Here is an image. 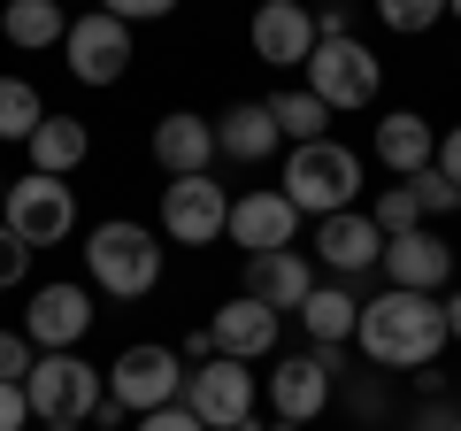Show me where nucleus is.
<instances>
[{
	"label": "nucleus",
	"instance_id": "nucleus-1",
	"mask_svg": "<svg viewBox=\"0 0 461 431\" xmlns=\"http://www.w3.org/2000/svg\"><path fill=\"white\" fill-rule=\"evenodd\" d=\"M362 354L377 370H430L446 347V300L438 293H400L384 285L377 300H362V324H354Z\"/></svg>",
	"mask_w": 461,
	"mask_h": 431
},
{
	"label": "nucleus",
	"instance_id": "nucleus-2",
	"mask_svg": "<svg viewBox=\"0 0 461 431\" xmlns=\"http://www.w3.org/2000/svg\"><path fill=\"white\" fill-rule=\"evenodd\" d=\"M85 278L108 300H147L162 285V232L154 224H131V216L93 224V239H85Z\"/></svg>",
	"mask_w": 461,
	"mask_h": 431
},
{
	"label": "nucleus",
	"instance_id": "nucleus-3",
	"mask_svg": "<svg viewBox=\"0 0 461 431\" xmlns=\"http://www.w3.org/2000/svg\"><path fill=\"white\" fill-rule=\"evenodd\" d=\"M285 200H293L300 216H339L354 208V193H362V154L339 147V139H308V147H293V162H285Z\"/></svg>",
	"mask_w": 461,
	"mask_h": 431
},
{
	"label": "nucleus",
	"instance_id": "nucleus-4",
	"mask_svg": "<svg viewBox=\"0 0 461 431\" xmlns=\"http://www.w3.org/2000/svg\"><path fill=\"white\" fill-rule=\"evenodd\" d=\"M23 400H32L39 424H85V416H100L108 385H100V370L85 362L77 347H69V354H39V362H32V378H23Z\"/></svg>",
	"mask_w": 461,
	"mask_h": 431
},
{
	"label": "nucleus",
	"instance_id": "nucleus-5",
	"mask_svg": "<svg viewBox=\"0 0 461 431\" xmlns=\"http://www.w3.org/2000/svg\"><path fill=\"white\" fill-rule=\"evenodd\" d=\"M177 393H185V354L154 347V339H139V347H123L108 362V400L123 416H154V408H169Z\"/></svg>",
	"mask_w": 461,
	"mask_h": 431
},
{
	"label": "nucleus",
	"instance_id": "nucleus-6",
	"mask_svg": "<svg viewBox=\"0 0 461 431\" xmlns=\"http://www.w3.org/2000/svg\"><path fill=\"white\" fill-rule=\"evenodd\" d=\"M0 224L23 239V247H62L77 232V193L62 178H8V200H0Z\"/></svg>",
	"mask_w": 461,
	"mask_h": 431
},
{
	"label": "nucleus",
	"instance_id": "nucleus-7",
	"mask_svg": "<svg viewBox=\"0 0 461 431\" xmlns=\"http://www.w3.org/2000/svg\"><path fill=\"white\" fill-rule=\"evenodd\" d=\"M377 85H384V62L362 47V39H315V54H308V93L323 100L330 116H339V108H369Z\"/></svg>",
	"mask_w": 461,
	"mask_h": 431
},
{
	"label": "nucleus",
	"instance_id": "nucleus-8",
	"mask_svg": "<svg viewBox=\"0 0 461 431\" xmlns=\"http://www.w3.org/2000/svg\"><path fill=\"white\" fill-rule=\"evenodd\" d=\"M185 408L200 416L208 431H230V424H247L254 416V400H262V385H254V370L247 362H230V354H215V362H200V370H185Z\"/></svg>",
	"mask_w": 461,
	"mask_h": 431
},
{
	"label": "nucleus",
	"instance_id": "nucleus-9",
	"mask_svg": "<svg viewBox=\"0 0 461 431\" xmlns=\"http://www.w3.org/2000/svg\"><path fill=\"white\" fill-rule=\"evenodd\" d=\"M330 378H339V347H308V354H293V362L269 370L262 400L277 408V424H315V416L330 408Z\"/></svg>",
	"mask_w": 461,
	"mask_h": 431
},
{
	"label": "nucleus",
	"instance_id": "nucleus-10",
	"mask_svg": "<svg viewBox=\"0 0 461 431\" xmlns=\"http://www.w3.org/2000/svg\"><path fill=\"white\" fill-rule=\"evenodd\" d=\"M62 54H69V78H77V85H115L123 69H131V23L108 16V8H93V16H69Z\"/></svg>",
	"mask_w": 461,
	"mask_h": 431
},
{
	"label": "nucleus",
	"instance_id": "nucleus-11",
	"mask_svg": "<svg viewBox=\"0 0 461 431\" xmlns=\"http://www.w3.org/2000/svg\"><path fill=\"white\" fill-rule=\"evenodd\" d=\"M230 224V193L215 178H169L162 185V232L177 247H215Z\"/></svg>",
	"mask_w": 461,
	"mask_h": 431
},
{
	"label": "nucleus",
	"instance_id": "nucleus-12",
	"mask_svg": "<svg viewBox=\"0 0 461 431\" xmlns=\"http://www.w3.org/2000/svg\"><path fill=\"white\" fill-rule=\"evenodd\" d=\"M315 262L330 270V278H362V270H377L384 262V232H377V216L369 208H339V216H323L315 224Z\"/></svg>",
	"mask_w": 461,
	"mask_h": 431
},
{
	"label": "nucleus",
	"instance_id": "nucleus-13",
	"mask_svg": "<svg viewBox=\"0 0 461 431\" xmlns=\"http://www.w3.org/2000/svg\"><path fill=\"white\" fill-rule=\"evenodd\" d=\"M93 332V293L85 285H39L32 308H23V339L39 354H69L77 339Z\"/></svg>",
	"mask_w": 461,
	"mask_h": 431
},
{
	"label": "nucleus",
	"instance_id": "nucleus-14",
	"mask_svg": "<svg viewBox=\"0 0 461 431\" xmlns=\"http://www.w3.org/2000/svg\"><path fill=\"white\" fill-rule=\"evenodd\" d=\"M247 39H254V54H262L269 69H308V54H315V8H308V0H262L254 23H247Z\"/></svg>",
	"mask_w": 461,
	"mask_h": 431
},
{
	"label": "nucleus",
	"instance_id": "nucleus-15",
	"mask_svg": "<svg viewBox=\"0 0 461 431\" xmlns=\"http://www.w3.org/2000/svg\"><path fill=\"white\" fill-rule=\"evenodd\" d=\"M384 285H400V293H446L454 285V247H446L438 232H400V239H384Z\"/></svg>",
	"mask_w": 461,
	"mask_h": 431
},
{
	"label": "nucleus",
	"instance_id": "nucleus-16",
	"mask_svg": "<svg viewBox=\"0 0 461 431\" xmlns=\"http://www.w3.org/2000/svg\"><path fill=\"white\" fill-rule=\"evenodd\" d=\"M230 247H247V254H277L300 239V208L277 193V185H262V193H239L230 200Z\"/></svg>",
	"mask_w": 461,
	"mask_h": 431
},
{
	"label": "nucleus",
	"instance_id": "nucleus-17",
	"mask_svg": "<svg viewBox=\"0 0 461 431\" xmlns=\"http://www.w3.org/2000/svg\"><path fill=\"white\" fill-rule=\"evenodd\" d=\"M277 332H285V316L262 308L254 293L223 300V308H215V324H208L215 354H230V362H262V354H277Z\"/></svg>",
	"mask_w": 461,
	"mask_h": 431
},
{
	"label": "nucleus",
	"instance_id": "nucleus-18",
	"mask_svg": "<svg viewBox=\"0 0 461 431\" xmlns=\"http://www.w3.org/2000/svg\"><path fill=\"white\" fill-rule=\"evenodd\" d=\"M154 162H162V178H208V162H215V116L169 108V116L154 124Z\"/></svg>",
	"mask_w": 461,
	"mask_h": 431
},
{
	"label": "nucleus",
	"instance_id": "nucleus-19",
	"mask_svg": "<svg viewBox=\"0 0 461 431\" xmlns=\"http://www.w3.org/2000/svg\"><path fill=\"white\" fill-rule=\"evenodd\" d=\"M239 293H254L262 300V308H293L300 316V300L315 293V262L300 247H277V254H247V285H239Z\"/></svg>",
	"mask_w": 461,
	"mask_h": 431
},
{
	"label": "nucleus",
	"instance_id": "nucleus-20",
	"mask_svg": "<svg viewBox=\"0 0 461 431\" xmlns=\"http://www.w3.org/2000/svg\"><path fill=\"white\" fill-rule=\"evenodd\" d=\"M277 147H285V132L269 116V100H230L215 116V154H230V162H269Z\"/></svg>",
	"mask_w": 461,
	"mask_h": 431
},
{
	"label": "nucleus",
	"instance_id": "nucleus-21",
	"mask_svg": "<svg viewBox=\"0 0 461 431\" xmlns=\"http://www.w3.org/2000/svg\"><path fill=\"white\" fill-rule=\"evenodd\" d=\"M354 324H362V300H354V285L346 278H315V293L300 300V332H308V347H346L354 339Z\"/></svg>",
	"mask_w": 461,
	"mask_h": 431
},
{
	"label": "nucleus",
	"instance_id": "nucleus-22",
	"mask_svg": "<svg viewBox=\"0 0 461 431\" xmlns=\"http://www.w3.org/2000/svg\"><path fill=\"white\" fill-rule=\"evenodd\" d=\"M377 162L393 170V178H415V170L438 162V132H430L415 108H393V116L377 124Z\"/></svg>",
	"mask_w": 461,
	"mask_h": 431
},
{
	"label": "nucleus",
	"instance_id": "nucleus-23",
	"mask_svg": "<svg viewBox=\"0 0 461 431\" xmlns=\"http://www.w3.org/2000/svg\"><path fill=\"white\" fill-rule=\"evenodd\" d=\"M23 154H32V170H39V178H69V170H77L85 154H93V132H85L77 116H47L32 139H23Z\"/></svg>",
	"mask_w": 461,
	"mask_h": 431
},
{
	"label": "nucleus",
	"instance_id": "nucleus-24",
	"mask_svg": "<svg viewBox=\"0 0 461 431\" xmlns=\"http://www.w3.org/2000/svg\"><path fill=\"white\" fill-rule=\"evenodd\" d=\"M0 32H8V47L39 54V47H62L69 39V16H62V0H8L0 8Z\"/></svg>",
	"mask_w": 461,
	"mask_h": 431
},
{
	"label": "nucleus",
	"instance_id": "nucleus-25",
	"mask_svg": "<svg viewBox=\"0 0 461 431\" xmlns=\"http://www.w3.org/2000/svg\"><path fill=\"white\" fill-rule=\"evenodd\" d=\"M269 116H277V132L293 139V147H308V139H323L330 108H323V100L308 93V85H300V93H293V85H285V93H269Z\"/></svg>",
	"mask_w": 461,
	"mask_h": 431
},
{
	"label": "nucleus",
	"instance_id": "nucleus-26",
	"mask_svg": "<svg viewBox=\"0 0 461 431\" xmlns=\"http://www.w3.org/2000/svg\"><path fill=\"white\" fill-rule=\"evenodd\" d=\"M39 124H47V108H39V93H32L23 78H0V139H16V147H23V139H32Z\"/></svg>",
	"mask_w": 461,
	"mask_h": 431
},
{
	"label": "nucleus",
	"instance_id": "nucleus-27",
	"mask_svg": "<svg viewBox=\"0 0 461 431\" xmlns=\"http://www.w3.org/2000/svg\"><path fill=\"white\" fill-rule=\"evenodd\" d=\"M369 216H377V232H384V239H400V232H423V224H430L408 178H400V185H384V193H377V208H369Z\"/></svg>",
	"mask_w": 461,
	"mask_h": 431
},
{
	"label": "nucleus",
	"instance_id": "nucleus-28",
	"mask_svg": "<svg viewBox=\"0 0 461 431\" xmlns=\"http://www.w3.org/2000/svg\"><path fill=\"white\" fill-rule=\"evenodd\" d=\"M377 16H384V32L423 39L430 23H446V0H377Z\"/></svg>",
	"mask_w": 461,
	"mask_h": 431
},
{
	"label": "nucleus",
	"instance_id": "nucleus-29",
	"mask_svg": "<svg viewBox=\"0 0 461 431\" xmlns=\"http://www.w3.org/2000/svg\"><path fill=\"white\" fill-rule=\"evenodd\" d=\"M408 185H415V200H423V216H454L461 208V185L446 178V170H415Z\"/></svg>",
	"mask_w": 461,
	"mask_h": 431
},
{
	"label": "nucleus",
	"instance_id": "nucleus-30",
	"mask_svg": "<svg viewBox=\"0 0 461 431\" xmlns=\"http://www.w3.org/2000/svg\"><path fill=\"white\" fill-rule=\"evenodd\" d=\"M32 362H39V347L23 332H0V385H23L32 378Z\"/></svg>",
	"mask_w": 461,
	"mask_h": 431
},
{
	"label": "nucleus",
	"instance_id": "nucleus-31",
	"mask_svg": "<svg viewBox=\"0 0 461 431\" xmlns=\"http://www.w3.org/2000/svg\"><path fill=\"white\" fill-rule=\"evenodd\" d=\"M23 278H32V247L0 224V293H8V285H23Z\"/></svg>",
	"mask_w": 461,
	"mask_h": 431
},
{
	"label": "nucleus",
	"instance_id": "nucleus-32",
	"mask_svg": "<svg viewBox=\"0 0 461 431\" xmlns=\"http://www.w3.org/2000/svg\"><path fill=\"white\" fill-rule=\"evenodd\" d=\"M131 431H208V424H200V416L185 408V400H169V408H154V416H139Z\"/></svg>",
	"mask_w": 461,
	"mask_h": 431
},
{
	"label": "nucleus",
	"instance_id": "nucleus-33",
	"mask_svg": "<svg viewBox=\"0 0 461 431\" xmlns=\"http://www.w3.org/2000/svg\"><path fill=\"white\" fill-rule=\"evenodd\" d=\"M315 39H354V8L346 0H323L315 8Z\"/></svg>",
	"mask_w": 461,
	"mask_h": 431
},
{
	"label": "nucleus",
	"instance_id": "nucleus-34",
	"mask_svg": "<svg viewBox=\"0 0 461 431\" xmlns=\"http://www.w3.org/2000/svg\"><path fill=\"white\" fill-rule=\"evenodd\" d=\"M108 16H123V23H147V16H169L177 0H100Z\"/></svg>",
	"mask_w": 461,
	"mask_h": 431
},
{
	"label": "nucleus",
	"instance_id": "nucleus-35",
	"mask_svg": "<svg viewBox=\"0 0 461 431\" xmlns=\"http://www.w3.org/2000/svg\"><path fill=\"white\" fill-rule=\"evenodd\" d=\"M454 424H461V408H454V400H423L408 431H454Z\"/></svg>",
	"mask_w": 461,
	"mask_h": 431
},
{
	"label": "nucleus",
	"instance_id": "nucleus-36",
	"mask_svg": "<svg viewBox=\"0 0 461 431\" xmlns=\"http://www.w3.org/2000/svg\"><path fill=\"white\" fill-rule=\"evenodd\" d=\"M32 424V400H23V385H0V431H23Z\"/></svg>",
	"mask_w": 461,
	"mask_h": 431
},
{
	"label": "nucleus",
	"instance_id": "nucleus-37",
	"mask_svg": "<svg viewBox=\"0 0 461 431\" xmlns=\"http://www.w3.org/2000/svg\"><path fill=\"white\" fill-rule=\"evenodd\" d=\"M430 170H446V178H454V185H461V124H454V132H446V139H438V162H430Z\"/></svg>",
	"mask_w": 461,
	"mask_h": 431
},
{
	"label": "nucleus",
	"instance_id": "nucleus-38",
	"mask_svg": "<svg viewBox=\"0 0 461 431\" xmlns=\"http://www.w3.org/2000/svg\"><path fill=\"white\" fill-rule=\"evenodd\" d=\"M446 339H461V293H446Z\"/></svg>",
	"mask_w": 461,
	"mask_h": 431
},
{
	"label": "nucleus",
	"instance_id": "nucleus-39",
	"mask_svg": "<svg viewBox=\"0 0 461 431\" xmlns=\"http://www.w3.org/2000/svg\"><path fill=\"white\" fill-rule=\"evenodd\" d=\"M446 16H454V23H461V0H446Z\"/></svg>",
	"mask_w": 461,
	"mask_h": 431
},
{
	"label": "nucleus",
	"instance_id": "nucleus-40",
	"mask_svg": "<svg viewBox=\"0 0 461 431\" xmlns=\"http://www.w3.org/2000/svg\"><path fill=\"white\" fill-rule=\"evenodd\" d=\"M262 431H300V424H262Z\"/></svg>",
	"mask_w": 461,
	"mask_h": 431
},
{
	"label": "nucleus",
	"instance_id": "nucleus-41",
	"mask_svg": "<svg viewBox=\"0 0 461 431\" xmlns=\"http://www.w3.org/2000/svg\"><path fill=\"white\" fill-rule=\"evenodd\" d=\"M47 431H85V424H47Z\"/></svg>",
	"mask_w": 461,
	"mask_h": 431
},
{
	"label": "nucleus",
	"instance_id": "nucleus-42",
	"mask_svg": "<svg viewBox=\"0 0 461 431\" xmlns=\"http://www.w3.org/2000/svg\"><path fill=\"white\" fill-rule=\"evenodd\" d=\"M0 200H8V178H0Z\"/></svg>",
	"mask_w": 461,
	"mask_h": 431
},
{
	"label": "nucleus",
	"instance_id": "nucleus-43",
	"mask_svg": "<svg viewBox=\"0 0 461 431\" xmlns=\"http://www.w3.org/2000/svg\"><path fill=\"white\" fill-rule=\"evenodd\" d=\"M454 393H461V370H454Z\"/></svg>",
	"mask_w": 461,
	"mask_h": 431
},
{
	"label": "nucleus",
	"instance_id": "nucleus-44",
	"mask_svg": "<svg viewBox=\"0 0 461 431\" xmlns=\"http://www.w3.org/2000/svg\"><path fill=\"white\" fill-rule=\"evenodd\" d=\"M454 431H461V424H454Z\"/></svg>",
	"mask_w": 461,
	"mask_h": 431
}]
</instances>
